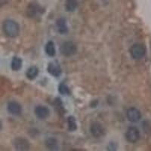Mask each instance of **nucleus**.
Wrapping results in <instances>:
<instances>
[{"label": "nucleus", "instance_id": "nucleus-1", "mask_svg": "<svg viewBox=\"0 0 151 151\" xmlns=\"http://www.w3.org/2000/svg\"><path fill=\"white\" fill-rule=\"evenodd\" d=\"M4 33L8 37L15 38L20 33V26L16 21L13 20H6L2 24Z\"/></svg>", "mask_w": 151, "mask_h": 151}, {"label": "nucleus", "instance_id": "nucleus-2", "mask_svg": "<svg viewBox=\"0 0 151 151\" xmlns=\"http://www.w3.org/2000/svg\"><path fill=\"white\" fill-rule=\"evenodd\" d=\"M60 53L65 57H70L77 52V46L72 41H65L60 45Z\"/></svg>", "mask_w": 151, "mask_h": 151}, {"label": "nucleus", "instance_id": "nucleus-3", "mask_svg": "<svg viewBox=\"0 0 151 151\" xmlns=\"http://www.w3.org/2000/svg\"><path fill=\"white\" fill-rule=\"evenodd\" d=\"M146 48L142 44H134L130 48V54L132 58L140 60L146 55Z\"/></svg>", "mask_w": 151, "mask_h": 151}, {"label": "nucleus", "instance_id": "nucleus-4", "mask_svg": "<svg viewBox=\"0 0 151 151\" xmlns=\"http://www.w3.org/2000/svg\"><path fill=\"white\" fill-rule=\"evenodd\" d=\"M140 132L137 127L135 126H130L128 129L127 132L125 133V138L129 141V143H134L137 142L140 139Z\"/></svg>", "mask_w": 151, "mask_h": 151}, {"label": "nucleus", "instance_id": "nucleus-5", "mask_svg": "<svg viewBox=\"0 0 151 151\" xmlns=\"http://www.w3.org/2000/svg\"><path fill=\"white\" fill-rule=\"evenodd\" d=\"M90 132L92 134L93 137L99 138V137H104L106 134V130L104 127L100 122H94L91 125L90 127Z\"/></svg>", "mask_w": 151, "mask_h": 151}, {"label": "nucleus", "instance_id": "nucleus-6", "mask_svg": "<svg viewBox=\"0 0 151 151\" xmlns=\"http://www.w3.org/2000/svg\"><path fill=\"white\" fill-rule=\"evenodd\" d=\"M126 116L131 122H137L141 120V113L135 107H130L126 111Z\"/></svg>", "mask_w": 151, "mask_h": 151}, {"label": "nucleus", "instance_id": "nucleus-7", "mask_svg": "<svg viewBox=\"0 0 151 151\" xmlns=\"http://www.w3.org/2000/svg\"><path fill=\"white\" fill-rule=\"evenodd\" d=\"M13 145L17 150H28L29 149V141L24 137H18L14 138Z\"/></svg>", "mask_w": 151, "mask_h": 151}, {"label": "nucleus", "instance_id": "nucleus-8", "mask_svg": "<svg viewBox=\"0 0 151 151\" xmlns=\"http://www.w3.org/2000/svg\"><path fill=\"white\" fill-rule=\"evenodd\" d=\"M34 113L37 118L40 119H44L48 118L50 114L49 109L45 106L43 105H39L35 108Z\"/></svg>", "mask_w": 151, "mask_h": 151}, {"label": "nucleus", "instance_id": "nucleus-9", "mask_svg": "<svg viewBox=\"0 0 151 151\" xmlns=\"http://www.w3.org/2000/svg\"><path fill=\"white\" fill-rule=\"evenodd\" d=\"M8 110L12 115L19 116L22 113V107L17 101H12L8 104Z\"/></svg>", "mask_w": 151, "mask_h": 151}, {"label": "nucleus", "instance_id": "nucleus-10", "mask_svg": "<svg viewBox=\"0 0 151 151\" xmlns=\"http://www.w3.org/2000/svg\"><path fill=\"white\" fill-rule=\"evenodd\" d=\"M47 70L51 75L54 76L55 77H58L61 74V68L58 63H55V62L49 63Z\"/></svg>", "mask_w": 151, "mask_h": 151}, {"label": "nucleus", "instance_id": "nucleus-11", "mask_svg": "<svg viewBox=\"0 0 151 151\" xmlns=\"http://www.w3.org/2000/svg\"><path fill=\"white\" fill-rule=\"evenodd\" d=\"M42 9L40 5L36 3H30L27 7V14L29 17H34L38 14H41Z\"/></svg>", "mask_w": 151, "mask_h": 151}, {"label": "nucleus", "instance_id": "nucleus-12", "mask_svg": "<svg viewBox=\"0 0 151 151\" xmlns=\"http://www.w3.org/2000/svg\"><path fill=\"white\" fill-rule=\"evenodd\" d=\"M56 27L58 31L60 34H65L68 32V27H67V23H66L65 19L59 18L57 20Z\"/></svg>", "mask_w": 151, "mask_h": 151}, {"label": "nucleus", "instance_id": "nucleus-13", "mask_svg": "<svg viewBox=\"0 0 151 151\" xmlns=\"http://www.w3.org/2000/svg\"><path fill=\"white\" fill-rule=\"evenodd\" d=\"M45 146L51 150H58L59 149L58 141L55 137H48L45 140Z\"/></svg>", "mask_w": 151, "mask_h": 151}, {"label": "nucleus", "instance_id": "nucleus-14", "mask_svg": "<svg viewBox=\"0 0 151 151\" xmlns=\"http://www.w3.org/2000/svg\"><path fill=\"white\" fill-rule=\"evenodd\" d=\"M78 0H67L65 3V8L67 12H74L78 7Z\"/></svg>", "mask_w": 151, "mask_h": 151}, {"label": "nucleus", "instance_id": "nucleus-15", "mask_svg": "<svg viewBox=\"0 0 151 151\" xmlns=\"http://www.w3.org/2000/svg\"><path fill=\"white\" fill-rule=\"evenodd\" d=\"M38 74H39V70L36 67H31L27 70L26 73L27 77L30 80L36 79L37 77Z\"/></svg>", "mask_w": 151, "mask_h": 151}, {"label": "nucleus", "instance_id": "nucleus-16", "mask_svg": "<svg viewBox=\"0 0 151 151\" xmlns=\"http://www.w3.org/2000/svg\"><path fill=\"white\" fill-rule=\"evenodd\" d=\"M45 52H46V54L48 56H55V53H56V50H55V47L53 42L49 41L47 43L46 45H45Z\"/></svg>", "mask_w": 151, "mask_h": 151}, {"label": "nucleus", "instance_id": "nucleus-17", "mask_svg": "<svg viewBox=\"0 0 151 151\" xmlns=\"http://www.w3.org/2000/svg\"><path fill=\"white\" fill-rule=\"evenodd\" d=\"M12 69L14 71H17L19 70H21V67H22V60L20 58L17 57H14L13 60L12 61Z\"/></svg>", "mask_w": 151, "mask_h": 151}, {"label": "nucleus", "instance_id": "nucleus-18", "mask_svg": "<svg viewBox=\"0 0 151 151\" xmlns=\"http://www.w3.org/2000/svg\"><path fill=\"white\" fill-rule=\"evenodd\" d=\"M67 123H68V129L70 132H74L77 129V125L76 122V119L73 116H69L67 119Z\"/></svg>", "mask_w": 151, "mask_h": 151}, {"label": "nucleus", "instance_id": "nucleus-19", "mask_svg": "<svg viewBox=\"0 0 151 151\" xmlns=\"http://www.w3.org/2000/svg\"><path fill=\"white\" fill-rule=\"evenodd\" d=\"M58 89L60 94H69L70 93V89H69V88L67 87V85H65L64 83H61V84H60Z\"/></svg>", "mask_w": 151, "mask_h": 151}, {"label": "nucleus", "instance_id": "nucleus-20", "mask_svg": "<svg viewBox=\"0 0 151 151\" xmlns=\"http://www.w3.org/2000/svg\"><path fill=\"white\" fill-rule=\"evenodd\" d=\"M9 0H0V4H6Z\"/></svg>", "mask_w": 151, "mask_h": 151}, {"label": "nucleus", "instance_id": "nucleus-21", "mask_svg": "<svg viewBox=\"0 0 151 151\" xmlns=\"http://www.w3.org/2000/svg\"><path fill=\"white\" fill-rule=\"evenodd\" d=\"M2 121L0 120V131L2 130Z\"/></svg>", "mask_w": 151, "mask_h": 151}]
</instances>
